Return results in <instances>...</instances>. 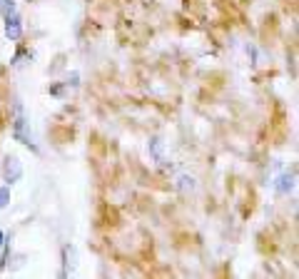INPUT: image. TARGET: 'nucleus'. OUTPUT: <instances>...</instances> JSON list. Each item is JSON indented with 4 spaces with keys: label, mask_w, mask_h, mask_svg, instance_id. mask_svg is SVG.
<instances>
[{
    "label": "nucleus",
    "mask_w": 299,
    "mask_h": 279,
    "mask_svg": "<svg viewBox=\"0 0 299 279\" xmlns=\"http://www.w3.org/2000/svg\"><path fill=\"white\" fill-rule=\"evenodd\" d=\"M3 247H5V232L0 229V249H3Z\"/></svg>",
    "instance_id": "9d476101"
},
{
    "label": "nucleus",
    "mask_w": 299,
    "mask_h": 279,
    "mask_svg": "<svg viewBox=\"0 0 299 279\" xmlns=\"http://www.w3.org/2000/svg\"><path fill=\"white\" fill-rule=\"evenodd\" d=\"M150 152H152V157H155L160 165H165V155H162V140H160V137H152V140H150Z\"/></svg>",
    "instance_id": "39448f33"
},
{
    "label": "nucleus",
    "mask_w": 299,
    "mask_h": 279,
    "mask_svg": "<svg viewBox=\"0 0 299 279\" xmlns=\"http://www.w3.org/2000/svg\"><path fill=\"white\" fill-rule=\"evenodd\" d=\"M10 204V187H0V209Z\"/></svg>",
    "instance_id": "0eeeda50"
},
{
    "label": "nucleus",
    "mask_w": 299,
    "mask_h": 279,
    "mask_svg": "<svg viewBox=\"0 0 299 279\" xmlns=\"http://www.w3.org/2000/svg\"><path fill=\"white\" fill-rule=\"evenodd\" d=\"M294 180H297V172L292 170V172H284L279 180H277V192L279 194H289L292 189H294Z\"/></svg>",
    "instance_id": "20e7f679"
},
{
    "label": "nucleus",
    "mask_w": 299,
    "mask_h": 279,
    "mask_svg": "<svg viewBox=\"0 0 299 279\" xmlns=\"http://www.w3.org/2000/svg\"><path fill=\"white\" fill-rule=\"evenodd\" d=\"M15 13V0H0V15H13Z\"/></svg>",
    "instance_id": "423d86ee"
},
{
    "label": "nucleus",
    "mask_w": 299,
    "mask_h": 279,
    "mask_svg": "<svg viewBox=\"0 0 299 279\" xmlns=\"http://www.w3.org/2000/svg\"><path fill=\"white\" fill-rule=\"evenodd\" d=\"M3 177H5V182H10V185L23 177V165H20V160H18L15 155H8V157H5V162H3Z\"/></svg>",
    "instance_id": "f03ea898"
},
{
    "label": "nucleus",
    "mask_w": 299,
    "mask_h": 279,
    "mask_svg": "<svg viewBox=\"0 0 299 279\" xmlns=\"http://www.w3.org/2000/svg\"><path fill=\"white\" fill-rule=\"evenodd\" d=\"M68 85H77V73H73V75L68 78Z\"/></svg>",
    "instance_id": "1a4fd4ad"
},
{
    "label": "nucleus",
    "mask_w": 299,
    "mask_h": 279,
    "mask_svg": "<svg viewBox=\"0 0 299 279\" xmlns=\"http://www.w3.org/2000/svg\"><path fill=\"white\" fill-rule=\"evenodd\" d=\"M180 189H182V192H187V189L192 192V189H195V180H192V177H180Z\"/></svg>",
    "instance_id": "6e6552de"
},
{
    "label": "nucleus",
    "mask_w": 299,
    "mask_h": 279,
    "mask_svg": "<svg viewBox=\"0 0 299 279\" xmlns=\"http://www.w3.org/2000/svg\"><path fill=\"white\" fill-rule=\"evenodd\" d=\"M5 35H8L10 40H20V38H23V20H20L18 13L5 15Z\"/></svg>",
    "instance_id": "7ed1b4c3"
},
{
    "label": "nucleus",
    "mask_w": 299,
    "mask_h": 279,
    "mask_svg": "<svg viewBox=\"0 0 299 279\" xmlns=\"http://www.w3.org/2000/svg\"><path fill=\"white\" fill-rule=\"evenodd\" d=\"M13 137H15L18 142H23L25 147L38 150L35 142H33V135L28 132V120H25V115H23V105H15V127H13Z\"/></svg>",
    "instance_id": "f257e3e1"
}]
</instances>
